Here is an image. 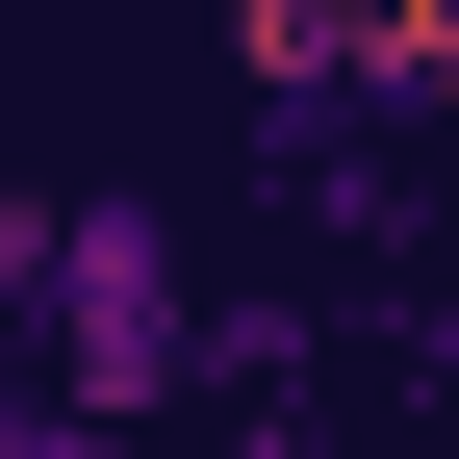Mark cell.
<instances>
[{
  "label": "cell",
  "mask_w": 459,
  "mask_h": 459,
  "mask_svg": "<svg viewBox=\"0 0 459 459\" xmlns=\"http://www.w3.org/2000/svg\"><path fill=\"white\" fill-rule=\"evenodd\" d=\"M281 102H459V0H230Z\"/></svg>",
  "instance_id": "obj_1"
}]
</instances>
